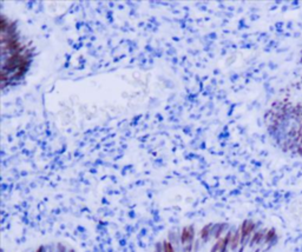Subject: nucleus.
<instances>
[{
    "instance_id": "obj_1",
    "label": "nucleus",
    "mask_w": 302,
    "mask_h": 252,
    "mask_svg": "<svg viewBox=\"0 0 302 252\" xmlns=\"http://www.w3.org/2000/svg\"><path fill=\"white\" fill-rule=\"evenodd\" d=\"M192 236H193V230H192V227H185L184 230H183V232H182V243L183 244H185V243H188V241H190L192 239Z\"/></svg>"
},
{
    "instance_id": "obj_2",
    "label": "nucleus",
    "mask_w": 302,
    "mask_h": 252,
    "mask_svg": "<svg viewBox=\"0 0 302 252\" xmlns=\"http://www.w3.org/2000/svg\"><path fill=\"white\" fill-rule=\"evenodd\" d=\"M165 252H174L172 245H171L170 243H166V244H165Z\"/></svg>"
}]
</instances>
